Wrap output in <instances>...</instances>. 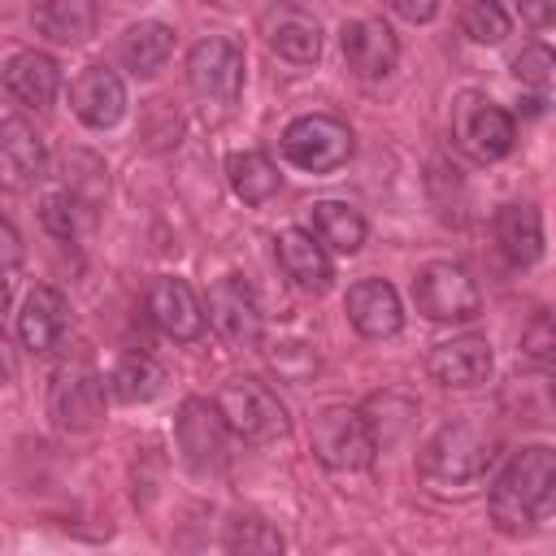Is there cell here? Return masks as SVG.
Masks as SVG:
<instances>
[{
  "mask_svg": "<svg viewBox=\"0 0 556 556\" xmlns=\"http://www.w3.org/2000/svg\"><path fill=\"white\" fill-rule=\"evenodd\" d=\"M556 504V447L530 443L513 452L491 486V521L504 534H526Z\"/></svg>",
  "mask_w": 556,
  "mask_h": 556,
  "instance_id": "obj_1",
  "label": "cell"
},
{
  "mask_svg": "<svg viewBox=\"0 0 556 556\" xmlns=\"http://www.w3.org/2000/svg\"><path fill=\"white\" fill-rule=\"evenodd\" d=\"M495 460V439L469 421H447L421 447V478L434 486H465L478 482Z\"/></svg>",
  "mask_w": 556,
  "mask_h": 556,
  "instance_id": "obj_2",
  "label": "cell"
},
{
  "mask_svg": "<svg viewBox=\"0 0 556 556\" xmlns=\"http://www.w3.org/2000/svg\"><path fill=\"white\" fill-rule=\"evenodd\" d=\"M313 452L326 469H369L378 456V434L365 417V408L330 404L313 417Z\"/></svg>",
  "mask_w": 556,
  "mask_h": 556,
  "instance_id": "obj_3",
  "label": "cell"
},
{
  "mask_svg": "<svg viewBox=\"0 0 556 556\" xmlns=\"http://www.w3.org/2000/svg\"><path fill=\"white\" fill-rule=\"evenodd\" d=\"M452 139L465 156L491 165L513 152L517 130H513V117L495 100H486L482 91H460L452 100Z\"/></svg>",
  "mask_w": 556,
  "mask_h": 556,
  "instance_id": "obj_4",
  "label": "cell"
},
{
  "mask_svg": "<svg viewBox=\"0 0 556 556\" xmlns=\"http://www.w3.org/2000/svg\"><path fill=\"white\" fill-rule=\"evenodd\" d=\"M217 408L226 417V426L248 439V443H274L287 434V408L282 400L261 382V378H230L217 391Z\"/></svg>",
  "mask_w": 556,
  "mask_h": 556,
  "instance_id": "obj_5",
  "label": "cell"
},
{
  "mask_svg": "<svg viewBox=\"0 0 556 556\" xmlns=\"http://www.w3.org/2000/svg\"><path fill=\"white\" fill-rule=\"evenodd\" d=\"M282 156L304 174H330L352 156V126L330 113H304L282 130Z\"/></svg>",
  "mask_w": 556,
  "mask_h": 556,
  "instance_id": "obj_6",
  "label": "cell"
},
{
  "mask_svg": "<svg viewBox=\"0 0 556 556\" xmlns=\"http://www.w3.org/2000/svg\"><path fill=\"white\" fill-rule=\"evenodd\" d=\"M413 300L417 313H426L430 321H473L482 313V291L473 274L452 261H430L413 278Z\"/></svg>",
  "mask_w": 556,
  "mask_h": 556,
  "instance_id": "obj_7",
  "label": "cell"
},
{
  "mask_svg": "<svg viewBox=\"0 0 556 556\" xmlns=\"http://www.w3.org/2000/svg\"><path fill=\"white\" fill-rule=\"evenodd\" d=\"M187 83L200 100L235 104L243 87V48L226 35H208L187 52Z\"/></svg>",
  "mask_w": 556,
  "mask_h": 556,
  "instance_id": "obj_8",
  "label": "cell"
},
{
  "mask_svg": "<svg viewBox=\"0 0 556 556\" xmlns=\"http://www.w3.org/2000/svg\"><path fill=\"white\" fill-rule=\"evenodd\" d=\"M226 417H222V408H217V400L208 404V400H182V408H178V421H174V439H178V452H182V460L195 469V473H208V469H217L222 465V456H226Z\"/></svg>",
  "mask_w": 556,
  "mask_h": 556,
  "instance_id": "obj_9",
  "label": "cell"
},
{
  "mask_svg": "<svg viewBox=\"0 0 556 556\" xmlns=\"http://www.w3.org/2000/svg\"><path fill=\"white\" fill-rule=\"evenodd\" d=\"M48 413L61 430L70 434H83L91 430L100 417H104V382L83 369V365H65L56 369L52 378V391H48Z\"/></svg>",
  "mask_w": 556,
  "mask_h": 556,
  "instance_id": "obj_10",
  "label": "cell"
},
{
  "mask_svg": "<svg viewBox=\"0 0 556 556\" xmlns=\"http://www.w3.org/2000/svg\"><path fill=\"white\" fill-rule=\"evenodd\" d=\"M208 326L230 343V348H252L261 339V308H256V295L252 287L239 278V274H226L208 287Z\"/></svg>",
  "mask_w": 556,
  "mask_h": 556,
  "instance_id": "obj_11",
  "label": "cell"
},
{
  "mask_svg": "<svg viewBox=\"0 0 556 556\" xmlns=\"http://www.w3.org/2000/svg\"><path fill=\"white\" fill-rule=\"evenodd\" d=\"M339 48H343L348 70L361 74V78H387L395 70V56H400L391 26L378 22V17H352V22H343Z\"/></svg>",
  "mask_w": 556,
  "mask_h": 556,
  "instance_id": "obj_12",
  "label": "cell"
},
{
  "mask_svg": "<svg viewBox=\"0 0 556 556\" xmlns=\"http://www.w3.org/2000/svg\"><path fill=\"white\" fill-rule=\"evenodd\" d=\"M70 109H74V117H78L83 126L109 130V126H117L122 113H126V87H122V78H117L113 70L87 65V70L70 83Z\"/></svg>",
  "mask_w": 556,
  "mask_h": 556,
  "instance_id": "obj_13",
  "label": "cell"
},
{
  "mask_svg": "<svg viewBox=\"0 0 556 556\" xmlns=\"http://www.w3.org/2000/svg\"><path fill=\"white\" fill-rule=\"evenodd\" d=\"M148 317L156 321V330H165L169 339H200L204 334V304L195 300V291L182 282V278H152L148 287Z\"/></svg>",
  "mask_w": 556,
  "mask_h": 556,
  "instance_id": "obj_14",
  "label": "cell"
},
{
  "mask_svg": "<svg viewBox=\"0 0 556 556\" xmlns=\"http://www.w3.org/2000/svg\"><path fill=\"white\" fill-rule=\"evenodd\" d=\"M491 365H495V356H491V343L482 334H456V339L439 343L426 361L430 378L443 387H456V391L482 387L491 378Z\"/></svg>",
  "mask_w": 556,
  "mask_h": 556,
  "instance_id": "obj_15",
  "label": "cell"
},
{
  "mask_svg": "<svg viewBox=\"0 0 556 556\" xmlns=\"http://www.w3.org/2000/svg\"><path fill=\"white\" fill-rule=\"evenodd\" d=\"M348 321L365 334V339H387L404 326V304H400V291L382 278H361L356 287H348Z\"/></svg>",
  "mask_w": 556,
  "mask_h": 556,
  "instance_id": "obj_16",
  "label": "cell"
},
{
  "mask_svg": "<svg viewBox=\"0 0 556 556\" xmlns=\"http://www.w3.org/2000/svg\"><path fill=\"white\" fill-rule=\"evenodd\" d=\"M274 252H278L282 274H287L295 287H304V291H326V287H330V278H334L330 248H326L313 230H300V226L282 230V235L274 239Z\"/></svg>",
  "mask_w": 556,
  "mask_h": 556,
  "instance_id": "obj_17",
  "label": "cell"
},
{
  "mask_svg": "<svg viewBox=\"0 0 556 556\" xmlns=\"http://www.w3.org/2000/svg\"><path fill=\"white\" fill-rule=\"evenodd\" d=\"M4 87L13 100H22L30 109H48L56 87H61V70L43 52H13L4 61Z\"/></svg>",
  "mask_w": 556,
  "mask_h": 556,
  "instance_id": "obj_18",
  "label": "cell"
},
{
  "mask_svg": "<svg viewBox=\"0 0 556 556\" xmlns=\"http://www.w3.org/2000/svg\"><path fill=\"white\" fill-rule=\"evenodd\" d=\"M495 243L508 265H534L543 256V222L534 204H504L495 213Z\"/></svg>",
  "mask_w": 556,
  "mask_h": 556,
  "instance_id": "obj_19",
  "label": "cell"
},
{
  "mask_svg": "<svg viewBox=\"0 0 556 556\" xmlns=\"http://www.w3.org/2000/svg\"><path fill=\"white\" fill-rule=\"evenodd\" d=\"M61 334H65V295H61L56 287H35V291L22 300L17 339H22L30 352H48V348H56Z\"/></svg>",
  "mask_w": 556,
  "mask_h": 556,
  "instance_id": "obj_20",
  "label": "cell"
},
{
  "mask_svg": "<svg viewBox=\"0 0 556 556\" xmlns=\"http://www.w3.org/2000/svg\"><path fill=\"white\" fill-rule=\"evenodd\" d=\"M0 169L9 187H22L30 178H39L43 169V139L35 135L30 122L22 117H4L0 122Z\"/></svg>",
  "mask_w": 556,
  "mask_h": 556,
  "instance_id": "obj_21",
  "label": "cell"
},
{
  "mask_svg": "<svg viewBox=\"0 0 556 556\" xmlns=\"http://www.w3.org/2000/svg\"><path fill=\"white\" fill-rule=\"evenodd\" d=\"M500 404H504V413L517 417V421H552V417H556V378L543 374V369L517 374V378L504 382Z\"/></svg>",
  "mask_w": 556,
  "mask_h": 556,
  "instance_id": "obj_22",
  "label": "cell"
},
{
  "mask_svg": "<svg viewBox=\"0 0 556 556\" xmlns=\"http://www.w3.org/2000/svg\"><path fill=\"white\" fill-rule=\"evenodd\" d=\"M35 26L52 43H83L96 35V0H39Z\"/></svg>",
  "mask_w": 556,
  "mask_h": 556,
  "instance_id": "obj_23",
  "label": "cell"
},
{
  "mask_svg": "<svg viewBox=\"0 0 556 556\" xmlns=\"http://www.w3.org/2000/svg\"><path fill=\"white\" fill-rule=\"evenodd\" d=\"M313 235H317L330 252L352 256V252H361V243H365V217H361L352 204H343V200H317V204H313Z\"/></svg>",
  "mask_w": 556,
  "mask_h": 556,
  "instance_id": "obj_24",
  "label": "cell"
},
{
  "mask_svg": "<svg viewBox=\"0 0 556 556\" xmlns=\"http://www.w3.org/2000/svg\"><path fill=\"white\" fill-rule=\"evenodd\" d=\"M117 52H122L126 70H135V74H156V70L169 61V52H174V30H169L165 22H139V26H130V30L122 35Z\"/></svg>",
  "mask_w": 556,
  "mask_h": 556,
  "instance_id": "obj_25",
  "label": "cell"
},
{
  "mask_svg": "<svg viewBox=\"0 0 556 556\" xmlns=\"http://www.w3.org/2000/svg\"><path fill=\"white\" fill-rule=\"evenodd\" d=\"M269 43H274L278 56H287V61H295V65H308V61H317V52H321V30H317L313 17L287 9L282 17L269 22Z\"/></svg>",
  "mask_w": 556,
  "mask_h": 556,
  "instance_id": "obj_26",
  "label": "cell"
},
{
  "mask_svg": "<svg viewBox=\"0 0 556 556\" xmlns=\"http://www.w3.org/2000/svg\"><path fill=\"white\" fill-rule=\"evenodd\" d=\"M226 174H230V187L243 204H265L278 191V169L265 152H235L226 161Z\"/></svg>",
  "mask_w": 556,
  "mask_h": 556,
  "instance_id": "obj_27",
  "label": "cell"
},
{
  "mask_svg": "<svg viewBox=\"0 0 556 556\" xmlns=\"http://www.w3.org/2000/svg\"><path fill=\"white\" fill-rule=\"evenodd\" d=\"M109 382H113L117 400H126V404H143V400H152V395L161 391L165 369H161L148 352H130V356L117 361V369H113Z\"/></svg>",
  "mask_w": 556,
  "mask_h": 556,
  "instance_id": "obj_28",
  "label": "cell"
},
{
  "mask_svg": "<svg viewBox=\"0 0 556 556\" xmlns=\"http://www.w3.org/2000/svg\"><path fill=\"white\" fill-rule=\"evenodd\" d=\"M460 26L473 43H500L508 35V9L495 0H469L460 13Z\"/></svg>",
  "mask_w": 556,
  "mask_h": 556,
  "instance_id": "obj_29",
  "label": "cell"
},
{
  "mask_svg": "<svg viewBox=\"0 0 556 556\" xmlns=\"http://www.w3.org/2000/svg\"><path fill=\"white\" fill-rule=\"evenodd\" d=\"M513 78L521 83V87H530V91H552L556 87V52L547 48V43H530V48H521L517 52V61H513Z\"/></svg>",
  "mask_w": 556,
  "mask_h": 556,
  "instance_id": "obj_30",
  "label": "cell"
},
{
  "mask_svg": "<svg viewBox=\"0 0 556 556\" xmlns=\"http://www.w3.org/2000/svg\"><path fill=\"white\" fill-rule=\"evenodd\" d=\"M230 552H282V534L261 517H235L226 530Z\"/></svg>",
  "mask_w": 556,
  "mask_h": 556,
  "instance_id": "obj_31",
  "label": "cell"
},
{
  "mask_svg": "<svg viewBox=\"0 0 556 556\" xmlns=\"http://www.w3.org/2000/svg\"><path fill=\"white\" fill-rule=\"evenodd\" d=\"M521 352L534 365H556V308H543L521 330Z\"/></svg>",
  "mask_w": 556,
  "mask_h": 556,
  "instance_id": "obj_32",
  "label": "cell"
},
{
  "mask_svg": "<svg viewBox=\"0 0 556 556\" xmlns=\"http://www.w3.org/2000/svg\"><path fill=\"white\" fill-rule=\"evenodd\" d=\"M269 361L282 378H308L317 369V352L308 343H278V352H269Z\"/></svg>",
  "mask_w": 556,
  "mask_h": 556,
  "instance_id": "obj_33",
  "label": "cell"
},
{
  "mask_svg": "<svg viewBox=\"0 0 556 556\" xmlns=\"http://www.w3.org/2000/svg\"><path fill=\"white\" fill-rule=\"evenodd\" d=\"M39 217H43L48 235H56V239H74V230H78V222H74V200H70V195H48L43 208H39Z\"/></svg>",
  "mask_w": 556,
  "mask_h": 556,
  "instance_id": "obj_34",
  "label": "cell"
},
{
  "mask_svg": "<svg viewBox=\"0 0 556 556\" xmlns=\"http://www.w3.org/2000/svg\"><path fill=\"white\" fill-rule=\"evenodd\" d=\"M517 17L534 30L556 26V0H517Z\"/></svg>",
  "mask_w": 556,
  "mask_h": 556,
  "instance_id": "obj_35",
  "label": "cell"
},
{
  "mask_svg": "<svg viewBox=\"0 0 556 556\" xmlns=\"http://www.w3.org/2000/svg\"><path fill=\"white\" fill-rule=\"evenodd\" d=\"M391 9L404 17V22H430L439 0H391Z\"/></svg>",
  "mask_w": 556,
  "mask_h": 556,
  "instance_id": "obj_36",
  "label": "cell"
},
{
  "mask_svg": "<svg viewBox=\"0 0 556 556\" xmlns=\"http://www.w3.org/2000/svg\"><path fill=\"white\" fill-rule=\"evenodd\" d=\"M0 235H4V269H9V282H13V269H17V230H13V222H4Z\"/></svg>",
  "mask_w": 556,
  "mask_h": 556,
  "instance_id": "obj_37",
  "label": "cell"
},
{
  "mask_svg": "<svg viewBox=\"0 0 556 556\" xmlns=\"http://www.w3.org/2000/svg\"><path fill=\"white\" fill-rule=\"evenodd\" d=\"M495 4H504V9H508V4H513V9H517V0H495Z\"/></svg>",
  "mask_w": 556,
  "mask_h": 556,
  "instance_id": "obj_38",
  "label": "cell"
}]
</instances>
